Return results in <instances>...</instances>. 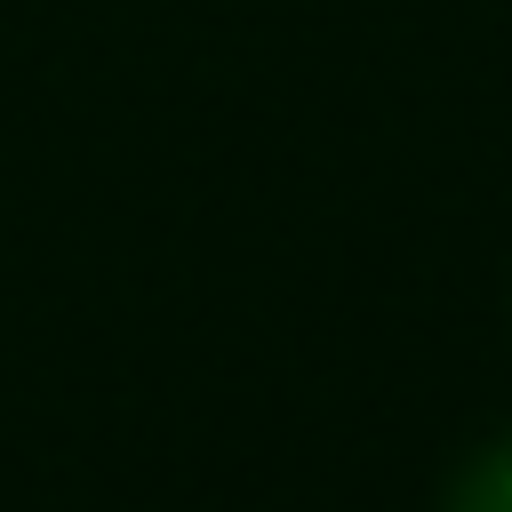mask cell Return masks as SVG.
Returning a JSON list of instances; mask_svg holds the SVG:
<instances>
[{"label": "cell", "mask_w": 512, "mask_h": 512, "mask_svg": "<svg viewBox=\"0 0 512 512\" xmlns=\"http://www.w3.org/2000/svg\"><path fill=\"white\" fill-rule=\"evenodd\" d=\"M448 512H512V432L488 440L480 456H464V472L448 488Z\"/></svg>", "instance_id": "1"}]
</instances>
